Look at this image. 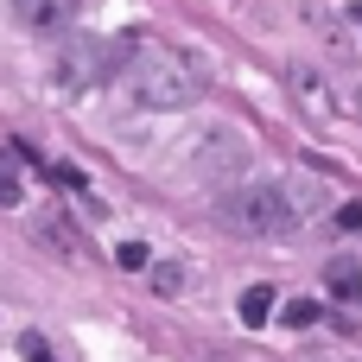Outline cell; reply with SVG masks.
<instances>
[{
    "instance_id": "30bf717a",
    "label": "cell",
    "mask_w": 362,
    "mask_h": 362,
    "mask_svg": "<svg viewBox=\"0 0 362 362\" xmlns=\"http://www.w3.org/2000/svg\"><path fill=\"white\" fill-rule=\"evenodd\" d=\"M153 293H159V299H178V293H185V267H178V261H159V267H153Z\"/></svg>"
},
{
    "instance_id": "277c9868",
    "label": "cell",
    "mask_w": 362,
    "mask_h": 362,
    "mask_svg": "<svg viewBox=\"0 0 362 362\" xmlns=\"http://www.w3.org/2000/svg\"><path fill=\"white\" fill-rule=\"evenodd\" d=\"M242 165H248L242 134H204V140L191 146V172H197V178H235Z\"/></svg>"
},
{
    "instance_id": "ba28073f",
    "label": "cell",
    "mask_w": 362,
    "mask_h": 362,
    "mask_svg": "<svg viewBox=\"0 0 362 362\" xmlns=\"http://www.w3.org/2000/svg\"><path fill=\"white\" fill-rule=\"evenodd\" d=\"M95 51H102V45H76V51H64V57H57V83H64V89H83V83L95 76Z\"/></svg>"
},
{
    "instance_id": "7c38bea8",
    "label": "cell",
    "mask_w": 362,
    "mask_h": 362,
    "mask_svg": "<svg viewBox=\"0 0 362 362\" xmlns=\"http://www.w3.org/2000/svg\"><path fill=\"white\" fill-rule=\"evenodd\" d=\"M318 318H325V305H318V299H293V305H286V318H280V325H293V331H312V325H318Z\"/></svg>"
},
{
    "instance_id": "8992f818",
    "label": "cell",
    "mask_w": 362,
    "mask_h": 362,
    "mask_svg": "<svg viewBox=\"0 0 362 362\" xmlns=\"http://www.w3.org/2000/svg\"><path fill=\"white\" fill-rule=\"evenodd\" d=\"M32 229H38L57 255H83V248H89V242H83V229H76V223H64V210H38V216H32Z\"/></svg>"
},
{
    "instance_id": "8fae6325",
    "label": "cell",
    "mask_w": 362,
    "mask_h": 362,
    "mask_svg": "<svg viewBox=\"0 0 362 362\" xmlns=\"http://www.w3.org/2000/svg\"><path fill=\"white\" fill-rule=\"evenodd\" d=\"M267 312H274V293L267 286H248L242 293V325H267Z\"/></svg>"
},
{
    "instance_id": "3957f363",
    "label": "cell",
    "mask_w": 362,
    "mask_h": 362,
    "mask_svg": "<svg viewBox=\"0 0 362 362\" xmlns=\"http://www.w3.org/2000/svg\"><path fill=\"white\" fill-rule=\"evenodd\" d=\"M286 95L299 102L305 121H331L337 115V95H331V83H325L318 64H286Z\"/></svg>"
},
{
    "instance_id": "5b68a950",
    "label": "cell",
    "mask_w": 362,
    "mask_h": 362,
    "mask_svg": "<svg viewBox=\"0 0 362 362\" xmlns=\"http://www.w3.org/2000/svg\"><path fill=\"white\" fill-rule=\"evenodd\" d=\"M6 6H13V19L25 32H64L83 13V0H6Z\"/></svg>"
},
{
    "instance_id": "7a4b0ae2",
    "label": "cell",
    "mask_w": 362,
    "mask_h": 362,
    "mask_svg": "<svg viewBox=\"0 0 362 362\" xmlns=\"http://www.w3.org/2000/svg\"><path fill=\"white\" fill-rule=\"evenodd\" d=\"M216 223L229 235H248V242H286V235H299L305 216H299V204H293L286 185H248V191H235V197L216 204Z\"/></svg>"
},
{
    "instance_id": "9c48e42d",
    "label": "cell",
    "mask_w": 362,
    "mask_h": 362,
    "mask_svg": "<svg viewBox=\"0 0 362 362\" xmlns=\"http://www.w3.org/2000/svg\"><path fill=\"white\" fill-rule=\"evenodd\" d=\"M25 165H32V153H25V146H0V204H19Z\"/></svg>"
},
{
    "instance_id": "e0dca14e",
    "label": "cell",
    "mask_w": 362,
    "mask_h": 362,
    "mask_svg": "<svg viewBox=\"0 0 362 362\" xmlns=\"http://www.w3.org/2000/svg\"><path fill=\"white\" fill-rule=\"evenodd\" d=\"M356 108H362V89H356Z\"/></svg>"
},
{
    "instance_id": "9a60e30c",
    "label": "cell",
    "mask_w": 362,
    "mask_h": 362,
    "mask_svg": "<svg viewBox=\"0 0 362 362\" xmlns=\"http://www.w3.org/2000/svg\"><path fill=\"white\" fill-rule=\"evenodd\" d=\"M19 350H25L32 362H57V356H51V344H45L38 331H25V337H19Z\"/></svg>"
},
{
    "instance_id": "4fadbf2b",
    "label": "cell",
    "mask_w": 362,
    "mask_h": 362,
    "mask_svg": "<svg viewBox=\"0 0 362 362\" xmlns=\"http://www.w3.org/2000/svg\"><path fill=\"white\" fill-rule=\"evenodd\" d=\"M115 267H127V274H140V267H153V255H146V242H121V255H115Z\"/></svg>"
},
{
    "instance_id": "52a82bcc",
    "label": "cell",
    "mask_w": 362,
    "mask_h": 362,
    "mask_svg": "<svg viewBox=\"0 0 362 362\" xmlns=\"http://www.w3.org/2000/svg\"><path fill=\"white\" fill-rule=\"evenodd\" d=\"M325 286H331V299H344V305H362V267L350 261V255L325 261Z\"/></svg>"
},
{
    "instance_id": "5bb4252c",
    "label": "cell",
    "mask_w": 362,
    "mask_h": 362,
    "mask_svg": "<svg viewBox=\"0 0 362 362\" xmlns=\"http://www.w3.org/2000/svg\"><path fill=\"white\" fill-rule=\"evenodd\" d=\"M45 178L64 185V191H83V172H76V165H45Z\"/></svg>"
},
{
    "instance_id": "2e32d148",
    "label": "cell",
    "mask_w": 362,
    "mask_h": 362,
    "mask_svg": "<svg viewBox=\"0 0 362 362\" xmlns=\"http://www.w3.org/2000/svg\"><path fill=\"white\" fill-rule=\"evenodd\" d=\"M331 223H337V229H344V235H356V229H362V204H344V210H337V216H331Z\"/></svg>"
},
{
    "instance_id": "6da1fadb",
    "label": "cell",
    "mask_w": 362,
    "mask_h": 362,
    "mask_svg": "<svg viewBox=\"0 0 362 362\" xmlns=\"http://www.w3.org/2000/svg\"><path fill=\"white\" fill-rule=\"evenodd\" d=\"M108 76H115V89L134 102V108H191L197 95H204V70H197V57H185V51H172V45H159V38H127L121 51H115V64H108Z\"/></svg>"
}]
</instances>
